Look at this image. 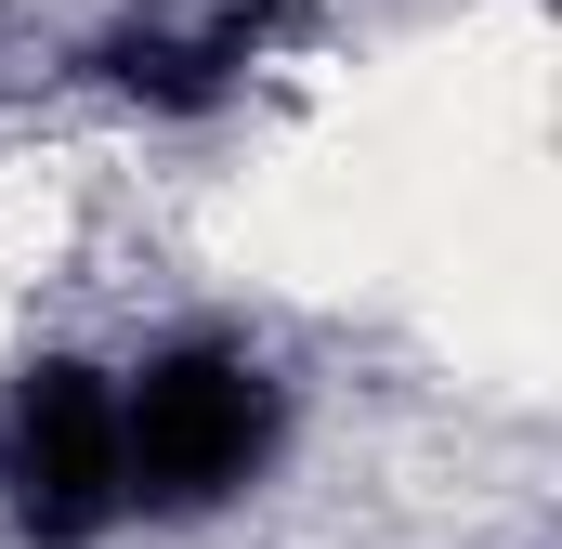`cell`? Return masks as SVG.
I'll use <instances>...</instances> for the list:
<instances>
[{"label": "cell", "mask_w": 562, "mask_h": 549, "mask_svg": "<svg viewBox=\"0 0 562 549\" xmlns=\"http://www.w3.org/2000/svg\"><path fill=\"white\" fill-rule=\"evenodd\" d=\"M262 445H276V380L249 354H170V367H144V393L119 406V497L210 511V497L249 484Z\"/></svg>", "instance_id": "obj_1"}, {"label": "cell", "mask_w": 562, "mask_h": 549, "mask_svg": "<svg viewBox=\"0 0 562 549\" xmlns=\"http://www.w3.org/2000/svg\"><path fill=\"white\" fill-rule=\"evenodd\" d=\"M0 497L40 549L105 537L132 497H119V393L92 367H26L13 406H0Z\"/></svg>", "instance_id": "obj_2"}, {"label": "cell", "mask_w": 562, "mask_h": 549, "mask_svg": "<svg viewBox=\"0 0 562 549\" xmlns=\"http://www.w3.org/2000/svg\"><path fill=\"white\" fill-rule=\"evenodd\" d=\"M276 26H288V0H236L210 26H132V40H105V79L144 92V105H210V92H236L262 66Z\"/></svg>", "instance_id": "obj_3"}]
</instances>
